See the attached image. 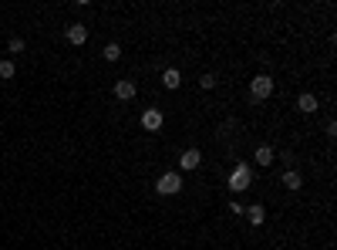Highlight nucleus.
Segmentation results:
<instances>
[{
	"mask_svg": "<svg viewBox=\"0 0 337 250\" xmlns=\"http://www.w3.org/2000/svg\"><path fill=\"white\" fill-rule=\"evenodd\" d=\"M249 179H253L249 166H246V162H236L233 172H229V190H233V193H243V190L249 186Z\"/></svg>",
	"mask_w": 337,
	"mask_h": 250,
	"instance_id": "f257e3e1",
	"label": "nucleus"
},
{
	"mask_svg": "<svg viewBox=\"0 0 337 250\" xmlns=\"http://www.w3.org/2000/svg\"><path fill=\"white\" fill-rule=\"evenodd\" d=\"M270 95H273V78H270V75H257V78L249 81V98H253V102H263Z\"/></svg>",
	"mask_w": 337,
	"mask_h": 250,
	"instance_id": "f03ea898",
	"label": "nucleus"
},
{
	"mask_svg": "<svg viewBox=\"0 0 337 250\" xmlns=\"http://www.w3.org/2000/svg\"><path fill=\"white\" fill-rule=\"evenodd\" d=\"M155 190L162 196H176L182 190V176H179V172H162V176H158V182H155Z\"/></svg>",
	"mask_w": 337,
	"mask_h": 250,
	"instance_id": "7ed1b4c3",
	"label": "nucleus"
},
{
	"mask_svg": "<svg viewBox=\"0 0 337 250\" xmlns=\"http://www.w3.org/2000/svg\"><path fill=\"white\" fill-rule=\"evenodd\" d=\"M165 125V115L158 112V108H145V115H142V129H148V132H158Z\"/></svg>",
	"mask_w": 337,
	"mask_h": 250,
	"instance_id": "20e7f679",
	"label": "nucleus"
},
{
	"mask_svg": "<svg viewBox=\"0 0 337 250\" xmlns=\"http://www.w3.org/2000/svg\"><path fill=\"white\" fill-rule=\"evenodd\" d=\"M199 162H202L199 149H186L182 159H179V166H182V172H192V169H199Z\"/></svg>",
	"mask_w": 337,
	"mask_h": 250,
	"instance_id": "39448f33",
	"label": "nucleus"
},
{
	"mask_svg": "<svg viewBox=\"0 0 337 250\" xmlns=\"http://www.w3.org/2000/svg\"><path fill=\"white\" fill-rule=\"evenodd\" d=\"M135 91H138V88H135V81H128V78H125V81H115V98H122V102H132Z\"/></svg>",
	"mask_w": 337,
	"mask_h": 250,
	"instance_id": "423d86ee",
	"label": "nucleus"
},
{
	"mask_svg": "<svg viewBox=\"0 0 337 250\" xmlns=\"http://www.w3.org/2000/svg\"><path fill=\"white\" fill-rule=\"evenodd\" d=\"M67 41H71L74 47H81L85 41H88V27H85V24H71V27H67Z\"/></svg>",
	"mask_w": 337,
	"mask_h": 250,
	"instance_id": "0eeeda50",
	"label": "nucleus"
},
{
	"mask_svg": "<svg viewBox=\"0 0 337 250\" xmlns=\"http://www.w3.org/2000/svg\"><path fill=\"white\" fill-rule=\"evenodd\" d=\"M297 108H300L303 115H314V112H317V95H310V91H303L300 98H297Z\"/></svg>",
	"mask_w": 337,
	"mask_h": 250,
	"instance_id": "6e6552de",
	"label": "nucleus"
},
{
	"mask_svg": "<svg viewBox=\"0 0 337 250\" xmlns=\"http://www.w3.org/2000/svg\"><path fill=\"white\" fill-rule=\"evenodd\" d=\"M162 85H165L168 91H176V88H179V85H182V75H179V68H168L165 75H162Z\"/></svg>",
	"mask_w": 337,
	"mask_h": 250,
	"instance_id": "1a4fd4ad",
	"label": "nucleus"
},
{
	"mask_svg": "<svg viewBox=\"0 0 337 250\" xmlns=\"http://www.w3.org/2000/svg\"><path fill=\"white\" fill-rule=\"evenodd\" d=\"M283 186H287V190H300V186H303V176L297 169H287V172H283Z\"/></svg>",
	"mask_w": 337,
	"mask_h": 250,
	"instance_id": "9d476101",
	"label": "nucleus"
},
{
	"mask_svg": "<svg viewBox=\"0 0 337 250\" xmlns=\"http://www.w3.org/2000/svg\"><path fill=\"white\" fill-rule=\"evenodd\" d=\"M253 159H257L260 166H270V162H273V149H270V146H260L257 152H253Z\"/></svg>",
	"mask_w": 337,
	"mask_h": 250,
	"instance_id": "9b49d317",
	"label": "nucleus"
},
{
	"mask_svg": "<svg viewBox=\"0 0 337 250\" xmlns=\"http://www.w3.org/2000/svg\"><path fill=\"white\" fill-rule=\"evenodd\" d=\"M246 216H249V223H253V227H260V223H263V216H267V213H263V206H249V210H246Z\"/></svg>",
	"mask_w": 337,
	"mask_h": 250,
	"instance_id": "f8f14e48",
	"label": "nucleus"
},
{
	"mask_svg": "<svg viewBox=\"0 0 337 250\" xmlns=\"http://www.w3.org/2000/svg\"><path fill=\"white\" fill-rule=\"evenodd\" d=\"M14 75H17V65H14V61H0V78L11 81Z\"/></svg>",
	"mask_w": 337,
	"mask_h": 250,
	"instance_id": "ddd939ff",
	"label": "nucleus"
},
{
	"mask_svg": "<svg viewBox=\"0 0 337 250\" xmlns=\"http://www.w3.org/2000/svg\"><path fill=\"white\" fill-rule=\"evenodd\" d=\"M122 57V47L118 44H105V61H118Z\"/></svg>",
	"mask_w": 337,
	"mask_h": 250,
	"instance_id": "4468645a",
	"label": "nucleus"
},
{
	"mask_svg": "<svg viewBox=\"0 0 337 250\" xmlns=\"http://www.w3.org/2000/svg\"><path fill=\"white\" fill-rule=\"evenodd\" d=\"M213 85H216V75H202V78H199V88H206V91H209Z\"/></svg>",
	"mask_w": 337,
	"mask_h": 250,
	"instance_id": "2eb2a0df",
	"label": "nucleus"
},
{
	"mask_svg": "<svg viewBox=\"0 0 337 250\" xmlns=\"http://www.w3.org/2000/svg\"><path fill=\"white\" fill-rule=\"evenodd\" d=\"M24 51V41L21 37H11V54H21Z\"/></svg>",
	"mask_w": 337,
	"mask_h": 250,
	"instance_id": "dca6fc26",
	"label": "nucleus"
},
{
	"mask_svg": "<svg viewBox=\"0 0 337 250\" xmlns=\"http://www.w3.org/2000/svg\"><path fill=\"white\" fill-rule=\"evenodd\" d=\"M229 210H233V213H236V216H243V213H246V206L239 203V200H233V203H229Z\"/></svg>",
	"mask_w": 337,
	"mask_h": 250,
	"instance_id": "f3484780",
	"label": "nucleus"
}]
</instances>
